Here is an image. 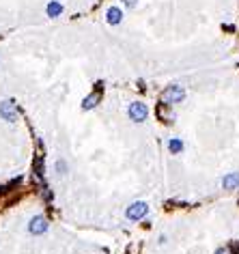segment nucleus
<instances>
[{
	"instance_id": "1",
	"label": "nucleus",
	"mask_w": 239,
	"mask_h": 254,
	"mask_svg": "<svg viewBox=\"0 0 239 254\" xmlns=\"http://www.w3.org/2000/svg\"><path fill=\"white\" fill-rule=\"evenodd\" d=\"M186 86H181V84H168L164 91H162V95H160V99H162V104L164 106H179V104H183L186 101Z\"/></svg>"
},
{
	"instance_id": "10",
	"label": "nucleus",
	"mask_w": 239,
	"mask_h": 254,
	"mask_svg": "<svg viewBox=\"0 0 239 254\" xmlns=\"http://www.w3.org/2000/svg\"><path fill=\"white\" fill-rule=\"evenodd\" d=\"M99 101H101V93L99 91H95V93H91V95H86L84 99H82V110H95L97 106H99Z\"/></svg>"
},
{
	"instance_id": "7",
	"label": "nucleus",
	"mask_w": 239,
	"mask_h": 254,
	"mask_svg": "<svg viewBox=\"0 0 239 254\" xmlns=\"http://www.w3.org/2000/svg\"><path fill=\"white\" fill-rule=\"evenodd\" d=\"M123 18H125L123 9L117 7V4H112V7L106 9V24H108V26H119V24H123Z\"/></svg>"
},
{
	"instance_id": "2",
	"label": "nucleus",
	"mask_w": 239,
	"mask_h": 254,
	"mask_svg": "<svg viewBox=\"0 0 239 254\" xmlns=\"http://www.w3.org/2000/svg\"><path fill=\"white\" fill-rule=\"evenodd\" d=\"M149 211H151V207L146 201H134L125 207V218L129 222H143V220H146Z\"/></svg>"
},
{
	"instance_id": "8",
	"label": "nucleus",
	"mask_w": 239,
	"mask_h": 254,
	"mask_svg": "<svg viewBox=\"0 0 239 254\" xmlns=\"http://www.w3.org/2000/svg\"><path fill=\"white\" fill-rule=\"evenodd\" d=\"M166 149H168V153L170 155H181L183 151H186V142H183L181 138L172 136V138L166 140Z\"/></svg>"
},
{
	"instance_id": "5",
	"label": "nucleus",
	"mask_w": 239,
	"mask_h": 254,
	"mask_svg": "<svg viewBox=\"0 0 239 254\" xmlns=\"http://www.w3.org/2000/svg\"><path fill=\"white\" fill-rule=\"evenodd\" d=\"M18 116H20V112H18V106H15L13 101L11 99L0 101V118H2L4 123H18Z\"/></svg>"
},
{
	"instance_id": "14",
	"label": "nucleus",
	"mask_w": 239,
	"mask_h": 254,
	"mask_svg": "<svg viewBox=\"0 0 239 254\" xmlns=\"http://www.w3.org/2000/svg\"><path fill=\"white\" fill-rule=\"evenodd\" d=\"M123 4L127 9H136V7H138V0H123Z\"/></svg>"
},
{
	"instance_id": "4",
	"label": "nucleus",
	"mask_w": 239,
	"mask_h": 254,
	"mask_svg": "<svg viewBox=\"0 0 239 254\" xmlns=\"http://www.w3.org/2000/svg\"><path fill=\"white\" fill-rule=\"evenodd\" d=\"M26 229H28V233L32 237H41L50 231V222H48L46 215H32V218L28 220V226H26Z\"/></svg>"
},
{
	"instance_id": "12",
	"label": "nucleus",
	"mask_w": 239,
	"mask_h": 254,
	"mask_svg": "<svg viewBox=\"0 0 239 254\" xmlns=\"http://www.w3.org/2000/svg\"><path fill=\"white\" fill-rule=\"evenodd\" d=\"M54 170H56V175H58V177H65V175L69 172L67 162H65V160H56V164H54Z\"/></svg>"
},
{
	"instance_id": "13",
	"label": "nucleus",
	"mask_w": 239,
	"mask_h": 254,
	"mask_svg": "<svg viewBox=\"0 0 239 254\" xmlns=\"http://www.w3.org/2000/svg\"><path fill=\"white\" fill-rule=\"evenodd\" d=\"M237 250H239V246H237V244H231V246H220V248H215L214 254H237Z\"/></svg>"
},
{
	"instance_id": "9",
	"label": "nucleus",
	"mask_w": 239,
	"mask_h": 254,
	"mask_svg": "<svg viewBox=\"0 0 239 254\" xmlns=\"http://www.w3.org/2000/svg\"><path fill=\"white\" fill-rule=\"evenodd\" d=\"M157 116H160L166 125H172L177 118L175 112H172V106H164V104H160V108H157Z\"/></svg>"
},
{
	"instance_id": "3",
	"label": "nucleus",
	"mask_w": 239,
	"mask_h": 254,
	"mask_svg": "<svg viewBox=\"0 0 239 254\" xmlns=\"http://www.w3.org/2000/svg\"><path fill=\"white\" fill-rule=\"evenodd\" d=\"M151 110L149 106L144 104V101H132V104L127 106V118L132 123H136V125H140V123H146V118H149Z\"/></svg>"
},
{
	"instance_id": "15",
	"label": "nucleus",
	"mask_w": 239,
	"mask_h": 254,
	"mask_svg": "<svg viewBox=\"0 0 239 254\" xmlns=\"http://www.w3.org/2000/svg\"><path fill=\"white\" fill-rule=\"evenodd\" d=\"M166 241H168V237H166V235H160V237H157V244H160V246H164Z\"/></svg>"
},
{
	"instance_id": "6",
	"label": "nucleus",
	"mask_w": 239,
	"mask_h": 254,
	"mask_svg": "<svg viewBox=\"0 0 239 254\" xmlns=\"http://www.w3.org/2000/svg\"><path fill=\"white\" fill-rule=\"evenodd\" d=\"M222 190L224 192H237L239 190V170H233V172H226L220 181Z\"/></svg>"
},
{
	"instance_id": "11",
	"label": "nucleus",
	"mask_w": 239,
	"mask_h": 254,
	"mask_svg": "<svg viewBox=\"0 0 239 254\" xmlns=\"http://www.w3.org/2000/svg\"><path fill=\"white\" fill-rule=\"evenodd\" d=\"M46 13L50 15V18H58V15L63 13V4L58 2V0H52V2L46 7Z\"/></svg>"
}]
</instances>
